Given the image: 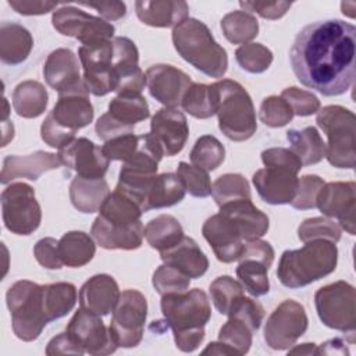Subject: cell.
<instances>
[{
	"label": "cell",
	"instance_id": "cell-30",
	"mask_svg": "<svg viewBox=\"0 0 356 356\" xmlns=\"http://www.w3.org/2000/svg\"><path fill=\"white\" fill-rule=\"evenodd\" d=\"M33 47L31 32L17 22H3L0 26V58L4 64L24 63Z\"/></svg>",
	"mask_w": 356,
	"mask_h": 356
},
{
	"label": "cell",
	"instance_id": "cell-25",
	"mask_svg": "<svg viewBox=\"0 0 356 356\" xmlns=\"http://www.w3.org/2000/svg\"><path fill=\"white\" fill-rule=\"evenodd\" d=\"M120 298L117 281L108 274H97L90 277L79 289V305L82 309L107 316L114 310Z\"/></svg>",
	"mask_w": 356,
	"mask_h": 356
},
{
	"label": "cell",
	"instance_id": "cell-21",
	"mask_svg": "<svg viewBox=\"0 0 356 356\" xmlns=\"http://www.w3.org/2000/svg\"><path fill=\"white\" fill-rule=\"evenodd\" d=\"M253 185L259 196L268 204L291 203L296 195L299 178L296 172L281 167H266L253 174Z\"/></svg>",
	"mask_w": 356,
	"mask_h": 356
},
{
	"label": "cell",
	"instance_id": "cell-17",
	"mask_svg": "<svg viewBox=\"0 0 356 356\" xmlns=\"http://www.w3.org/2000/svg\"><path fill=\"white\" fill-rule=\"evenodd\" d=\"M316 206L324 216L337 218L348 234L355 235L356 184L353 181L324 184L316 197Z\"/></svg>",
	"mask_w": 356,
	"mask_h": 356
},
{
	"label": "cell",
	"instance_id": "cell-12",
	"mask_svg": "<svg viewBox=\"0 0 356 356\" xmlns=\"http://www.w3.org/2000/svg\"><path fill=\"white\" fill-rule=\"evenodd\" d=\"M263 318V306L243 295L231 309L228 321L220 328L218 341L232 348L236 355H245L249 352L253 332L260 328Z\"/></svg>",
	"mask_w": 356,
	"mask_h": 356
},
{
	"label": "cell",
	"instance_id": "cell-27",
	"mask_svg": "<svg viewBox=\"0 0 356 356\" xmlns=\"http://www.w3.org/2000/svg\"><path fill=\"white\" fill-rule=\"evenodd\" d=\"M164 264L171 266L188 275L189 278H200L209 268V259L191 236H182L174 246L160 252Z\"/></svg>",
	"mask_w": 356,
	"mask_h": 356
},
{
	"label": "cell",
	"instance_id": "cell-20",
	"mask_svg": "<svg viewBox=\"0 0 356 356\" xmlns=\"http://www.w3.org/2000/svg\"><path fill=\"white\" fill-rule=\"evenodd\" d=\"M202 234L220 261L232 263L241 257L246 241L235 222L222 213L209 217L202 227Z\"/></svg>",
	"mask_w": 356,
	"mask_h": 356
},
{
	"label": "cell",
	"instance_id": "cell-4",
	"mask_svg": "<svg viewBox=\"0 0 356 356\" xmlns=\"http://www.w3.org/2000/svg\"><path fill=\"white\" fill-rule=\"evenodd\" d=\"M172 43L178 54L204 75L211 78L225 75L228 68L227 51L214 40L204 22L186 18L172 29Z\"/></svg>",
	"mask_w": 356,
	"mask_h": 356
},
{
	"label": "cell",
	"instance_id": "cell-60",
	"mask_svg": "<svg viewBox=\"0 0 356 356\" xmlns=\"http://www.w3.org/2000/svg\"><path fill=\"white\" fill-rule=\"evenodd\" d=\"M317 355H349L345 339L332 338L317 346Z\"/></svg>",
	"mask_w": 356,
	"mask_h": 356
},
{
	"label": "cell",
	"instance_id": "cell-41",
	"mask_svg": "<svg viewBox=\"0 0 356 356\" xmlns=\"http://www.w3.org/2000/svg\"><path fill=\"white\" fill-rule=\"evenodd\" d=\"M270 267L261 263L260 260L242 257L239 259V264L236 267V275L239 282L252 296H263L270 291L268 273Z\"/></svg>",
	"mask_w": 356,
	"mask_h": 356
},
{
	"label": "cell",
	"instance_id": "cell-39",
	"mask_svg": "<svg viewBox=\"0 0 356 356\" xmlns=\"http://www.w3.org/2000/svg\"><path fill=\"white\" fill-rule=\"evenodd\" d=\"M43 286V305L47 321L68 314L76 303V288L71 282H54Z\"/></svg>",
	"mask_w": 356,
	"mask_h": 356
},
{
	"label": "cell",
	"instance_id": "cell-16",
	"mask_svg": "<svg viewBox=\"0 0 356 356\" xmlns=\"http://www.w3.org/2000/svg\"><path fill=\"white\" fill-rule=\"evenodd\" d=\"M65 331L72 341L89 355H110L118 348L111 339L110 331L106 328L100 316L82 307L75 312Z\"/></svg>",
	"mask_w": 356,
	"mask_h": 356
},
{
	"label": "cell",
	"instance_id": "cell-28",
	"mask_svg": "<svg viewBox=\"0 0 356 356\" xmlns=\"http://www.w3.org/2000/svg\"><path fill=\"white\" fill-rule=\"evenodd\" d=\"M138 18L154 28H171L188 18L189 7L181 0H139L135 3Z\"/></svg>",
	"mask_w": 356,
	"mask_h": 356
},
{
	"label": "cell",
	"instance_id": "cell-59",
	"mask_svg": "<svg viewBox=\"0 0 356 356\" xmlns=\"http://www.w3.org/2000/svg\"><path fill=\"white\" fill-rule=\"evenodd\" d=\"M81 6L95 8L106 21H117L127 14V6L122 1H100V3H81Z\"/></svg>",
	"mask_w": 356,
	"mask_h": 356
},
{
	"label": "cell",
	"instance_id": "cell-53",
	"mask_svg": "<svg viewBox=\"0 0 356 356\" xmlns=\"http://www.w3.org/2000/svg\"><path fill=\"white\" fill-rule=\"evenodd\" d=\"M138 146H139V135L125 134L107 140L102 146V150L110 161L120 160L124 163L135 154V152L138 150Z\"/></svg>",
	"mask_w": 356,
	"mask_h": 356
},
{
	"label": "cell",
	"instance_id": "cell-35",
	"mask_svg": "<svg viewBox=\"0 0 356 356\" xmlns=\"http://www.w3.org/2000/svg\"><path fill=\"white\" fill-rule=\"evenodd\" d=\"M286 139L302 165L317 164L325 157V143L314 127H306L302 131L289 129Z\"/></svg>",
	"mask_w": 356,
	"mask_h": 356
},
{
	"label": "cell",
	"instance_id": "cell-62",
	"mask_svg": "<svg viewBox=\"0 0 356 356\" xmlns=\"http://www.w3.org/2000/svg\"><path fill=\"white\" fill-rule=\"evenodd\" d=\"M289 355H317V345L316 343H302L296 345L295 348L288 350Z\"/></svg>",
	"mask_w": 356,
	"mask_h": 356
},
{
	"label": "cell",
	"instance_id": "cell-26",
	"mask_svg": "<svg viewBox=\"0 0 356 356\" xmlns=\"http://www.w3.org/2000/svg\"><path fill=\"white\" fill-rule=\"evenodd\" d=\"M90 234L97 245L104 249L134 250L142 245L145 238V227L142 221L132 225H114L97 216L92 224Z\"/></svg>",
	"mask_w": 356,
	"mask_h": 356
},
{
	"label": "cell",
	"instance_id": "cell-9",
	"mask_svg": "<svg viewBox=\"0 0 356 356\" xmlns=\"http://www.w3.org/2000/svg\"><path fill=\"white\" fill-rule=\"evenodd\" d=\"M314 305L324 325L345 332L348 341L355 342L356 295L349 282L337 281L321 286L314 293Z\"/></svg>",
	"mask_w": 356,
	"mask_h": 356
},
{
	"label": "cell",
	"instance_id": "cell-52",
	"mask_svg": "<svg viewBox=\"0 0 356 356\" xmlns=\"http://www.w3.org/2000/svg\"><path fill=\"white\" fill-rule=\"evenodd\" d=\"M324 184L325 182L323 181V178L314 174H307L300 177L296 195L291 202V206L299 210H307V209L316 207V197Z\"/></svg>",
	"mask_w": 356,
	"mask_h": 356
},
{
	"label": "cell",
	"instance_id": "cell-37",
	"mask_svg": "<svg viewBox=\"0 0 356 356\" xmlns=\"http://www.w3.org/2000/svg\"><path fill=\"white\" fill-rule=\"evenodd\" d=\"M140 207L125 193L114 189L113 193L107 196L104 203L99 210V217H102L108 224L114 225H132L140 221L142 216Z\"/></svg>",
	"mask_w": 356,
	"mask_h": 356
},
{
	"label": "cell",
	"instance_id": "cell-56",
	"mask_svg": "<svg viewBox=\"0 0 356 356\" xmlns=\"http://www.w3.org/2000/svg\"><path fill=\"white\" fill-rule=\"evenodd\" d=\"M246 13H254L266 19H278L286 14L292 3L288 1H239Z\"/></svg>",
	"mask_w": 356,
	"mask_h": 356
},
{
	"label": "cell",
	"instance_id": "cell-49",
	"mask_svg": "<svg viewBox=\"0 0 356 356\" xmlns=\"http://www.w3.org/2000/svg\"><path fill=\"white\" fill-rule=\"evenodd\" d=\"M152 284L154 289L163 296L167 293H179L188 291L191 278L177 268L163 264L153 273Z\"/></svg>",
	"mask_w": 356,
	"mask_h": 356
},
{
	"label": "cell",
	"instance_id": "cell-43",
	"mask_svg": "<svg viewBox=\"0 0 356 356\" xmlns=\"http://www.w3.org/2000/svg\"><path fill=\"white\" fill-rule=\"evenodd\" d=\"M189 157L193 165L209 172L222 164L225 159V149L216 136L203 135L195 142Z\"/></svg>",
	"mask_w": 356,
	"mask_h": 356
},
{
	"label": "cell",
	"instance_id": "cell-6",
	"mask_svg": "<svg viewBox=\"0 0 356 356\" xmlns=\"http://www.w3.org/2000/svg\"><path fill=\"white\" fill-rule=\"evenodd\" d=\"M220 131L234 142L252 138L257 129L256 111L246 89L232 79L211 83Z\"/></svg>",
	"mask_w": 356,
	"mask_h": 356
},
{
	"label": "cell",
	"instance_id": "cell-47",
	"mask_svg": "<svg viewBox=\"0 0 356 356\" xmlns=\"http://www.w3.org/2000/svg\"><path fill=\"white\" fill-rule=\"evenodd\" d=\"M177 175L181 179L185 192L195 197H207L211 195V182L207 171L181 161L177 167Z\"/></svg>",
	"mask_w": 356,
	"mask_h": 356
},
{
	"label": "cell",
	"instance_id": "cell-10",
	"mask_svg": "<svg viewBox=\"0 0 356 356\" xmlns=\"http://www.w3.org/2000/svg\"><path fill=\"white\" fill-rule=\"evenodd\" d=\"M147 317V300L136 289L120 293L108 327L111 339L117 346L134 348L140 343Z\"/></svg>",
	"mask_w": 356,
	"mask_h": 356
},
{
	"label": "cell",
	"instance_id": "cell-1",
	"mask_svg": "<svg viewBox=\"0 0 356 356\" xmlns=\"http://www.w3.org/2000/svg\"><path fill=\"white\" fill-rule=\"evenodd\" d=\"M356 28L342 19L305 26L291 47V65L298 81L324 96L343 95L355 79Z\"/></svg>",
	"mask_w": 356,
	"mask_h": 356
},
{
	"label": "cell",
	"instance_id": "cell-45",
	"mask_svg": "<svg viewBox=\"0 0 356 356\" xmlns=\"http://www.w3.org/2000/svg\"><path fill=\"white\" fill-rule=\"evenodd\" d=\"M211 195L218 206L239 199H250V186L241 174H224L211 185Z\"/></svg>",
	"mask_w": 356,
	"mask_h": 356
},
{
	"label": "cell",
	"instance_id": "cell-54",
	"mask_svg": "<svg viewBox=\"0 0 356 356\" xmlns=\"http://www.w3.org/2000/svg\"><path fill=\"white\" fill-rule=\"evenodd\" d=\"M261 161L266 167H281L291 170L293 172H299L303 167L300 160L291 149L285 147H270L261 152Z\"/></svg>",
	"mask_w": 356,
	"mask_h": 356
},
{
	"label": "cell",
	"instance_id": "cell-24",
	"mask_svg": "<svg viewBox=\"0 0 356 356\" xmlns=\"http://www.w3.org/2000/svg\"><path fill=\"white\" fill-rule=\"evenodd\" d=\"M60 165L58 156L44 150H36L26 156L10 154L3 160L0 182L6 185L18 178L36 181L43 172L56 170Z\"/></svg>",
	"mask_w": 356,
	"mask_h": 356
},
{
	"label": "cell",
	"instance_id": "cell-55",
	"mask_svg": "<svg viewBox=\"0 0 356 356\" xmlns=\"http://www.w3.org/2000/svg\"><path fill=\"white\" fill-rule=\"evenodd\" d=\"M33 256L36 261L47 270H58L64 264L58 254V241L54 238H42L33 246Z\"/></svg>",
	"mask_w": 356,
	"mask_h": 356
},
{
	"label": "cell",
	"instance_id": "cell-31",
	"mask_svg": "<svg viewBox=\"0 0 356 356\" xmlns=\"http://www.w3.org/2000/svg\"><path fill=\"white\" fill-rule=\"evenodd\" d=\"M184 197L185 188L177 174H157L146 191L140 209L142 211H149L153 209L170 207L179 203Z\"/></svg>",
	"mask_w": 356,
	"mask_h": 356
},
{
	"label": "cell",
	"instance_id": "cell-19",
	"mask_svg": "<svg viewBox=\"0 0 356 356\" xmlns=\"http://www.w3.org/2000/svg\"><path fill=\"white\" fill-rule=\"evenodd\" d=\"M61 164L83 178H103L108 170L110 160L102 147L88 138H76L57 153Z\"/></svg>",
	"mask_w": 356,
	"mask_h": 356
},
{
	"label": "cell",
	"instance_id": "cell-2",
	"mask_svg": "<svg viewBox=\"0 0 356 356\" xmlns=\"http://www.w3.org/2000/svg\"><path fill=\"white\" fill-rule=\"evenodd\" d=\"M160 307L172 330L175 345L182 352H193L204 339V327L211 317L207 295L199 289L161 296Z\"/></svg>",
	"mask_w": 356,
	"mask_h": 356
},
{
	"label": "cell",
	"instance_id": "cell-5",
	"mask_svg": "<svg viewBox=\"0 0 356 356\" xmlns=\"http://www.w3.org/2000/svg\"><path fill=\"white\" fill-rule=\"evenodd\" d=\"M86 82L76 89L58 93V100L40 127L42 139L46 145L63 149L75 139V132L93 120V106L89 100Z\"/></svg>",
	"mask_w": 356,
	"mask_h": 356
},
{
	"label": "cell",
	"instance_id": "cell-61",
	"mask_svg": "<svg viewBox=\"0 0 356 356\" xmlns=\"http://www.w3.org/2000/svg\"><path fill=\"white\" fill-rule=\"evenodd\" d=\"M203 355H236V352L224 342H210L202 352Z\"/></svg>",
	"mask_w": 356,
	"mask_h": 356
},
{
	"label": "cell",
	"instance_id": "cell-34",
	"mask_svg": "<svg viewBox=\"0 0 356 356\" xmlns=\"http://www.w3.org/2000/svg\"><path fill=\"white\" fill-rule=\"evenodd\" d=\"M96 252L92 236L83 231L65 232L58 241V254L64 266L82 267L88 264Z\"/></svg>",
	"mask_w": 356,
	"mask_h": 356
},
{
	"label": "cell",
	"instance_id": "cell-63",
	"mask_svg": "<svg viewBox=\"0 0 356 356\" xmlns=\"http://www.w3.org/2000/svg\"><path fill=\"white\" fill-rule=\"evenodd\" d=\"M3 140H1V146H6L13 138H14V127L13 124L7 120L3 121Z\"/></svg>",
	"mask_w": 356,
	"mask_h": 356
},
{
	"label": "cell",
	"instance_id": "cell-7",
	"mask_svg": "<svg viewBox=\"0 0 356 356\" xmlns=\"http://www.w3.org/2000/svg\"><path fill=\"white\" fill-rule=\"evenodd\" d=\"M6 302L15 337L25 342L35 341L49 323L43 305V286L28 280L17 281L8 288Z\"/></svg>",
	"mask_w": 356,
	"mask_h": 356
},
{
	"label": "cell",
	"instance_id": "cell-50",
	"mask_svg": "<svg viewBox=\"0 0 356 356\" xmlns=\"http://www.w3.org/2000/svg\"><path fill=\"white\" fill-rule=\"evenodd\" d=\"M293 115L291 106L281 96H268L260 104L259 117L267 127H284L292 121Z\"/></svg>",
	"mask_w": 356,
	"mask_h": 356
},
{
	"label": "cell",
	"instance_id": "cell-51",
	"mask_svg": "<svg viewBox=\"0 0 356 356\" xmlns=\"http://www.w3.org/2000/svg\"><path fill=\"white\" fill-rule=\"evenodd\" d=\"M281 97L291 106L293 114L299 117H307L320 110V100L312 92L299 89L296 86L284 89Z\"/></svg>",
	"mask_w": 356,
	"mask_h": 356
},
{
	"label": "cell",
	"instance_id": "cell-46",
	"mask_svg": "<svg viewBox=\"0 0 356 356\" xmlns=\"http://www.w3.org/2000/svg\"><path fill=\"white\" fill-rule=\"evenodd\" d=\"M235 58L242 70L261 74L273 63V53L261 43H245L235 50Z\"/></svg>",
	"mask_w": 356,
	"mask_h": 356
},
{
	"label": "cell",
	"instance_id": "cell-48",
	"mask_svg": "<svg viewBox=\"0 0 356 356\" xmlns=\"http://www.w3.org/2000/svg\"><path fill=\"white\" fill-rule=\"evenodd\" d=\"M298 236L302 242L314 239H327L337 243L341 239V227L330 218L313 217L305 220L298 228Z\"/></svg>",
	"mask_w": 356,
	"mask_h": 356
},
{
	"label": "cell",
	"instance_id": "cell-11",
	"mask_svg": "<svg viewBox=\"0 0 356 356\" xmlns=\"http://www.w3.org/2000/svg\"><path fill=\"white\" fill-rule=\"evenodd\" d=\"M1 216L6 228L17 235H31L42 221L35 191L25 182L10 184L1 192Z\"/></svg>",
	"mask_w": 356,
	"mask_h": 356
},
{
	"label": "cell",
	"instance_id": "cell-38",
	"mask_svg": "<svg viewBox=\"0 0 356 356\" xmlns=\"http://www.w3.org/2000/svg\"><path fill=\"white\" fill-rule=\"evenodd\" d=\"M182 236V225L171 214H160L156 218H152L145 227V238L147 243L159 252L174 246Z\"/></svg>",
	"mask_w": 356,
	"mask_h": 356
},
{
	"label": "cell",
	"instance_id": "cell-13",
	"mask_svg": "<svg viewBox=\"0 0 356 356\" xmlns=\"http://www.w3.org/2000/svg\"><path fill=\"white\" fill-rule=\"evenodd\" d=\"M305 307L292 299L280 303L264 325V341L274 350L289 349L307 330Z\"/></svg>",
	"mask_w": 356,
	"mask_h": 356
},
{
	"label": "cell",
	"instance_id": "cell-44",
	"mask_svg": "<svg viewBox=\"0 0 356 356\" xmlns=\"http://www.w3.org/2000/svg\"><path fill=\"white\" fill-rule=\"evenodd\" d=\"M210 296L218 313L228 316L234 305L243 296V285L229 275H220L210 284Z\"/></svg>",
	"mask_w": 356,
	"mask_h": 356
},
{
	"label": "cell",
	"instance_id": "cell-22",
	"mask_svg": "<svg viewBox=\"0 0 356 356\" xmlns=\"http://www.w3.org/2000/svg\"><path fill=\"white\" fill-rule=\"evenodd\" d=\"M150 134L161 145L165 156H175L184 149L189 135L186 117L177 108H160L152 117Z\"/></svg>",
	"mask_w": 356,
	"mask_h": 356
},
{
	"label": "cell",
	"instance_id": "cell-3",
	"mask_svg": "<svg viewBox=\"0 0 356 356\" xmlns=\"http://www.w3.org/2000/svg\"><path fill=\"white\" fill-rule=\"evenodd\" d=\"M337 261L338 249L334 242L327 239L309 241L300 249L282 253L277 277L286 288H302L335 271Z\"/></svg>",
	"mask_w": 356,
	"mask_h": 356
},
{
	"label": "cell",
	"instance_id": "cell-8",
	"mask_svg": "<svg viewBox=\"0 0 356 356\" xmlns=\"http://www.w3.org/2000/svg\"><path fill=\"white\" fill-rule=\"evenodd\" d=\"M316 122L327 135L325 157L337 168H353L355 150V114L342 106H325L317 111Z\"/></svg>",
	"mask_w": 356,
	"mask_h": 356
},
{
	"label": "cell",
	"instance_id": "cell-33",
	"mask_svg": "<svg viewBox=\"0 0 356 356\" xmlns=\"http://www.w3.org/2000/svg\"><path fill=\"white\" fill-rule=\"evenodd\" d=\"M49 95L44 86L38 81H24L13 92L14 111L22 118H36L47 107Z\"/></svg>",
	"mask_w": 356,
	"mask_h": 356
},
{
	"label": "cell",
	"instance_id": "cell-40",
	"mask_svg": "<svg viewBox=\"0 0 356 356\" xmlns=\"http://www.w3.org/2000/svg\"><path fill=\"white\" fill-rule=\"evenodd\" d=\"M221 29L228 42L241 44L257 36L259 22L253 14L243 10H235L224 15L221 19Z\"/></svg>",
	"mask_w": 356,
	"mask_h": 356
},
{
	"label": "cell",
	"instance_id": "cell-15",
	"mask_svg": "<svg viewBox=\"0 0 356 356\" xmlns=\"http://www.w3.org/2000/svg\"><path fill=\"white\" fill-rule=\"evenodd\" d=\"M78 57L83 68V81L86 82L90 93L95 96H106L113 92V39L88 46L82 44L78 49Z\"/></svg>",
	"mask_w": 356,
	"mask_h": 356
},
{
	"label": "cell",
	"instance_id": "cell-29",
	"mask_svg": "<svg viewBox=\"0 0 356 356\" xmlns=\"http://www.w3.org/2000/svg\"><path fill=\"white\" fill-rule=\"evenodd\" d=\"M220 213L231 218L245 241L259 239L268 231V217L250 199H239L220 206Z\"/></svg>",
	"mask_w": 356,
	"mask_h": 356
},
{
	"label": "cell",
	"instance_id": "cell-36",
	"mask_svg": "<svg viewBox=\"0 0 356 356\" xmlns=\"http://www.w3.org/2000/svg\"><path fill=\"white\" fill-rule=\"evenodd\" d=\"M107 114L128 128L129 131L134 129V127L149 118V104L146 99L142 95L136 93H127V95H117L110 103H108V111Z\"/></svg>",
	"mask_w": 356,
	"mask_h": 356
},
{
	"label": "cell",
	"instance_id": "cell-57",
	"mask_svg": "<svg viewBox=\"0 0 356 356\" xmlns=\"http://www.w3.org/2000/svg\"><path fill=\"white\" fill-rule=\"evenodd\" d=\"M85 350L78 346L72 338L65 332H61L50 339L46 348V355L56 356V355H83Z\"/></svg>",
	"mask_w": 356,
	"mask_h": 356
},
{
	"label": "cell",
	"instance_id": "cell-42",
	"mask_svg": "<svg viewBox=\"0 0 356 356\" xmlns=\"http://www.w3.org/2000/svg\"><path fill=\"white\" fill-rule=\"evenodd\" d=\"M181 107L199 120L213 117L216 114V100L211 85L192 83L182 97Z\"/></svg>",
	"mask_w": 356,
	"mask_h": 356
},
{
	"label": "cell",
	"instance_id": "cell-32",
	"mask_svg": "<svg viewBox=\"0 0 356 356\" xmlns=\"http://www.w3.org/2000/svg\"><path fill=\"white\" fill-rule=\"evenodd\" d=\"M110 195L108 184L104 178L75 177L70 185V199L72 206L82 213L99 211Z\"/></svg>",
	"mask_w": 356,
	"mask_h": 356
},
{
	"label": "cell",
	"instance_id": "cell-14",
	"mask_svg": "<svg viewBox=\"0 0 356 356\" xmlns=\"http://www.w3.org/2000/svg\"><path fill=\"white\" fill-rule=\"evenodd\" d=\"M51 24L64 36L78 39L83 46L114 38V26L100 18L90 15L74 6H63L51 15Z\"/></svg>",
	"mask_w": 356,
	"mask_h": 356
},
{
	"label": "cell",
	"instance_id": "cell-18",
	"mask_svg": "<svg viewBox=\"0 0 356 356\" xmlns=\"http://www.w3.org/2000/svg\"><path fill=\"white\" fill-rule=\"evenodd\" d=\"M146 86L152 97L170 108L181 106L182 97L193 83L189 75L170 64H156L147 68Z\"/></svg>",
	"mask_w": 356,
	"mask_h": 356
},
{
	"label": "cell",
	"instance_id": "cell-58",
	"mask_svg": "<svg viewBox=\"0 0 356 356\" xmlns=\"http://www.w3.org/2000/svg\"><path fill=\"white\" fill-rule=\"evenodd\" d=\"M8 6L22 15H42L57 7V3L50 1H25V0H8Z\"/></svg>",
	"mask_w": 356,
	"mask_h": 356
},
{
	"label": "cell",
	"instance_id": "cell-23",
	"mask_svg": "<svg viewBox=\"0 0 356 356\" xmlns=\"http://www.w3.org/2000/svg\"><path fill=\"white\" fill-rule=\"evenodd\" d=\"M43 76L47 85L64 93L79 88L85 83L81 78V65L75 53L70 49H56L49 56L43 65Z\"/></svg>",
	"mask_w": 356,
	"mask_h": 356
}]
</instances>
